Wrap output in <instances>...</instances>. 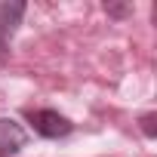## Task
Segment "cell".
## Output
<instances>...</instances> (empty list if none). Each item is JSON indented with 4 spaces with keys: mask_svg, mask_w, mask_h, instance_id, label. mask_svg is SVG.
<instances>
[{
    "mask_svg": "<svg viewBox=\"0 0 157 157\" xmlns=\"http://www.w3.org/2000/svg\"><path fill=\"white\" fill-rule=\"evenodd\" d=\"M28 145V132L19 120L0 117V157H16Z\"/></svg>",
    "mask_w": 157,
    "mask_h": 157,
    "instance_id": "cell-1",
    "label": "cell"
},
{
    "mask_svg": "<svg viewBox=\"0 0 157 157\" xmlns=\"http://www.w3.org/2000/svg\"><path fill=\"white\" fill-rule=\"evenodd\" d=\"M31 123H34V132H40L43 139H62L74 129L71 120L62 117L59 111H31Z\"/></svg>",
    "mask_w": 157,
    "mask_h": 157,
    "instance_id": "cell-2",
    "label": "cell"
},
{
    "mask_svg": "<svg viewBox=\"0 0 157 157\" xmlns=\"http://www.w3.org/2000/svg\"><path fill=\"white\" fill-rule=\"evenodd\" d=\"M22 13H25V6H22V3L0 6V46L6 43V34H13V28H16V22L22 19Z\"/></svg>",
    "mask_w": 157,
    "mask_h": 157,
    "instance_id": "cell-3",
    "label": "cell"
},
{
    "mask_svg": "<svg viewBox=\"0 0 157 157\" xmlns=\"http://www.w3.org/2000/svg\"><path fill=\"white\" fill-rule=\"evenodd\" d=\"M142 123H145V132H148V136H154V126H151V123H154V117L148 114V117H142Z\"/></svg>",
    "mask_w": 157,
    "mask_h": 157,
    "instance_id": "cell-4",
    "label": "cell"
},
{
    "mask_svg": "<svg viewBox=\"0 0 157 157\" xmlns=\"http://www.w3.org/2000/svg\"><path fill=\"white\" fill-rule=\"evenodd\" d=\"M105 10H108L111 16H123V13H126V6H105Z\"/></svg>",
    "mask_w": 157,
    "mask_h": 157,
    "instance_id": "cell-5",
    "label": "cell"
}]
</instances>
